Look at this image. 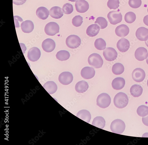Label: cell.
Returning <instances> with one entry per match:
<instances>
[{"mask_svg":"<svg viewBox=\"0 0 148 145\" xmlns=\"http://www.w3.org/2000/svg\"><path fill=\"white\" fill-rule=\"evenodd\" d=\"M119 0H108L107 5L110 9H116L119 7Z\"/></svg>","mask_w":148,"mask_h":145,"instance_id":"35","label":"cell"},{"mask_svg":"<svg viewBox=\"0 0 148 145\" xmlns=\"http://www.w3.org/2000/svg\"><path fill=\"white\" fill-rule=\"evenodd\" d=\"M142 122L145 125L148 126V116L145 117H143Z\"/></svg>","mask_w":148,"mask_h":145,"instance_id":"41","label":"cell"},{"mask_svg":"<svg viewBox=\"0 0 148 145\" xmlns=\"http://www.w3.org/2000/svg\"><path fill=\"white\" fill-rule=\"evenodd\" d=\"M73 80L72 74L69 72H64L60 74L58 77L59 82L64 85H67L71 83Z\"/></svg>","mask_w":148,"mask_h":145,"instance_id":"9","label":"cell"},{"mask_svg":"<svg viewBox=\"0 0 148 145\" xmlns=\"http://www.w3.org/2000/svg\"><path fill=\"white\" fill-rule=\"evenodd\" d=\"M88 62L89 64L95 68L102 67L103 64V60L99 54L93 53L88 57Z\"/></svg>","mask_w":148,"mask_h":145,"instance_id":"2","label":"cell"},{"mask_svg":"<svg viewBox=\"0 0 148 145\" xmlns=\"http://www.w3.org/2000/svg\"><path fill=\"white\" fill-rule=\"evenodd\" d=\"M92 125L97 128L103 129L106 125V121L103 117L98 116L94 119Z\"/></svg>","mask_w":148,"mask_h":145,"instance_id":"28","label":"cell"},{"mask_svg":"<svg viewBox=\"0 0 148 145\" xmlns=\"http://www.w3.org/2000/svg\"><path fill=\"white\" fill-rule=\"evenodd\" d=\"M14 18L15 27L16 28L20 27L19 22L21 23L23 22V20L21 17L18 16H14Z\"/></svg>","mask_w":148,"mask_h":145,"instance_id":"39","label":"cell"},{"mask_svg":"<svg viewBox=\"0 0 148 145\" xmlns=\"http://www.w3.org/2000/svg\"><path fill=\"white\" fill-rule=\"evenodd\" d=\"M128 4L132 8L137 9L141 6L142 2L141 0H129Z\"/></svg>","mask_w":148,"mask_h":145,"instance_id":"38","label":"cell"},{"mask_svg":"<svg viewBox=\"0 0 148 145\" xmlns=\"http://www.w3.org/2000/svg\"><path fill=\"white\" fill-rule=\"evenodd\" d=\"M95 23L97 24L101 29L105 28L108 25V22L103 17H99L97 18Z\"/></svg>","mask_w":148,"mask_h":145,"instance_id":"33","label":"cell"},{"mask_svg":"<svg viewBox=\"0 0 148 145\" xmlns=\"http://www.w3.org/2000/svg\"><path fill=\"white\" fill-rule=\"evenodd\" d=\"M103 54L106 60L109 62L114 61L118 56L116 51L112 47L106 48L103 51Z\"/></svg>","mask_w":148,"mask_h":145,"instance_id":"8","label":"cell"},{"mask_svg":"<svg viewBox=\"0 0 148 145\" xmlns=\"http://www.w3.org/2000/svg\"><path fill=\"white\" fill-rule=\"evenodd\" d=\"M137 113L141 117H145L148 115V107L144 105H142L138 108Z\"/></svg>","mask_w":148,"mask_h":145,"instance_id":"34","label":"cell"},{"mask_svg":"<svg viewBox=\"0 0 148 145\" xmlns=\"http://www.w3.org/2000/svg\"><path fill=\"white\" fill-rule=\"evenodd\" d=\"M27 0H13V3L17 5H22L25 3Z\"/></svg>","mask_w":148,"mask_h":145,"instance_id":"40","label":"cell"},{"mask_svg":"<svg viewBox=\"0 0 148 145\" xmlns=\"http://www.w3.org/2000/svg\"><path fill=\"white\" fill-rule=\"evenodd\" d=\"M136 18V16L133 12H128L126 14L125 16V21L129 24L134 22Z\"/></svg>","mask_w":148,"mask_h":145,"instance_id":"32","label":"cell"},{"mask_svg":"<svg viewBox=\"0 0 148 145\" xmlns=\"http://www.w3.org/2000/svg\"><path fill=\"white\" fill-rule=\"evenodd\" d=\"M70 56L69 53L65 50L59 51L56 55L57 59L61 61H66L69 59Z\"/></svg>","mask_w":148,"mask_h":145,"instance_id":"29","label":"cell"},{"mask_svg":"<svg viewBox=\"0 0 148 145\" xmlns=\"http://www.w3.org/2000/svg\"><path fill=\"white\" fill-rule=\"evenodd\" d=\"M83 18L80 16H77L74 17L72 20L73 25L76 27H79L81 26L83 22Z\"/></svg>","mask_w":148,"mask_h":145,"instance_id":"36","label":"cell"},{"mask_svg":"<svg viewBox=\"0 0 148 145\" xmlns=\"http://www.w3.org/2000/svg\"><path fill=\"white\" fill-rule=\"evenodd\" d=\"M36 14L40 19L45 20L48 18L49 15V11L46 7H41L37 9Z\"/></svg>","mask_w":148,"mask_h":145,"instance_id":"24","label":"cell"},{"mask_svg":"<svg viewBox=\"0 0 148 145\" xmlns=\"http://www.w3.org/2000/svg\"><path fill=\"white\" fill-rule=\"evenodd\" d=\"M147 12H148V9H147Z\"/></svg>","mask_w":148,"mask_h":145,"instance_id":"47","label":"cell"},{"mask_svg":"<svg viewBox=\"0 0 148 145\" xmlns=\"http://www.w3.org/2000/svg\"><path fill=\"white\" fill-rule=\"evenodd\" d=\"M77 117L88 123H90L91 118L90 113L86 110H82L79 112Z\"/></svg>","mask_w":148,"mask_h":145,"instance_id":"26","label":"cell"},{"mask_svg":"<svg viewBox=\"0 0 148 145\" xmlns=\"http://www.w3.org/2000/svg\"><path fill=\"white\" fill-rule=\"evenodd\" d=\"M43 50L47 53L52 52L55 49L56 45L55 42L51 39H47L43 41L42 44Z\"/></svg>","mask_w":148,"mask_h":145,"instance_id":"12","label":"cell"},{"mask_svg":"<svg viewBox=\"0 0 148 145\" xmlns=\"http://www.w3.org/2000/svg\"><path fill=\"white\" fill-rule=\"evenodd\" d=\"M21 28L22 31L24 33H30L34 29V24L32 21L27 20L21 23Z\"/></svg>","mask_w":148,"mask_h":145,"instance_id":"21","label":"cell"},{"mask_svg":"<svg viewBox=\"0 0 148 145\" xmlns=\"http://www.w3.org/2000/svg\"><path fill=\"white\" fill-rule=\"evenodd\" d=\"M68 1L71 2H76L78 0H68Z\"/></svg>","mask_w":148,"mask_h":145,"instance_id":"43","label":"cell"},{"mask_svg":"<svg viewBox=\"0 0 148 145\" xmlns=\"http://www.w3.org/2000/svg\"><path fill=\"white\" fill-rule=\"evenodd\" d=\"M118 50L122 53H124L127 51L130 46L129 41L125 38H122L118 42L116 45Z\"/></svg>","mask_w":148,"mask_h":145,"instance_id":"16","label":"cell"},{"mask_svg":"<svg viewBox=\"0 0 148 145\" xmlns=\"http://www.w3.org/2000/svg\"><path fill=\"white\" fill-rule=\"evenodd\" d=\"M115 32L119 37L123 38L126 37L129 34L130 29L126 25L122 24L116 28Z\"/></svg>","mask_w":148,"mask_h":145,"instance_id":"18","label":"cell"},{"mask_svg":"<svg viewBox=\"0 0 148 145\" xmlns=\"http://www.w3.org/2000/svg\"><path fill=\"white\" fill-rule=\"evenodd\" d=\"M62 9L64 14L69 15L71 14L73 11V6L69 3H66L63 6Z\"/></svg>","mask_w":148,"mask_h":145,"instance_id":"37","label":"cell"},{"mask_svg":"<svg viewBox=\"0 0 148 145\" xmlns=\"http://www.w3.org/2000/svg\"><path fill=\"white\" fill-rule=\"evenodd\" d=\"M147 86L148 87V79L147 81Z\"/></svg>","mask_w":148,"mask_h":145,"instance_id":"46","label":"cell"},{"mask_svg":"<svg viewBox=\"0 0 148 145\" xmlns=\"http://www.w3.org/2000/svg\"><path fill=\"white\" fill-rule=\"evenodd\" d=\"M111 99L110 96L106 93H102L97 97V104L102 108L108 107L110 104Z\"/></svg>","mask_w":148,"mask_h":145,"instance_id":"4","label":"cell"},{"mask_svg":"<svg viewBox=\"0 0 148 145\" xmlns=\"http://www.w3.org/2000/svg\"><path fill=\"white\" fill-rule=\"evenodd\" d=\"M125 84V79L123 78L119 77L113 80L112 83V86L114 89L119 90L124 88Z\"/></svg>","mask_w":148,"mask_h":145,"instance_id":"20","label":"cell"},{"mask_svg":"<svg viewBox=\"0 0 148 145\" xmlns=\"http://www.w3.org/2000/svg\"><path fill=\"white\" fill-rule=\"evenodd\" d=\"M119 9L110 12L107 15L108 20L112 25H116L122 21V16Z\"/></svg>","mask_w":148,"mask_h":145,"instance_id":"6","label":"cell"},{"mask_svg":"<svg viewBox=\"0 0 148 145\" xmlns=\"http://www.w3.org/2000/svg\"><path fill=\"white\" fill-rule=\"evenodd\" d=\"M106 43L102 38H99L96 39L95 41L94 45L97 50L102 51L106 48Z\"/></svg>","mask_w":148,"mask_h":145,"instance_id":"31","label":"cell"},{"mask_svg":"<svg viewBox=\"0 0 148 145\" xmlns=\"http://www.w3.org/2000/svg\"><path fill=\"white\" fill-rule=\"evenodd\" d=\"M135 35L139 41H147L148 39V29L144 27H140L136 32Z\"/></svg>","mask_w":148,"mask_h":145,"instance_id":"17","label":"cell"},{"mask_svg":"<svg viewBox=\"0 0 148 145\" xmlns=\"http://www.w3.org/2000/svg\"><path fill=\"white\" fill-rule=\"evenodd\" d=\"M89 88V85L87 82L84 81H79L76 84L75 89L79 93H83L87 91Z\"/></svg>","mask_w":148,"mask_h":145,"instance_id":"25","label":"cell"},{"mask_svg":"<svg viewBox=\"0 0 148 145\" xmlns=\"http://www.w3.org/2000/svg\"><path fill=\"white\" fill-rule=\"evenodd\" d=\"M49 15L53 18L59 19L63 17L64 12L61 8L58 6H54L49 10Z\"/></svg>","mask_w":148,"mask_h":145,"instance_id":"19","label":"cell"},{"mask_svg":"<svg viewBox=\"0 0 148 145\" xmlns=\"http://www.w3.org/2000/svg\"><path fill=\"white\" fill-rule=\"evenodd\" d=\"M43 87L50 94L55 93L58 89L56 84L53 81H49L47 82L44 84Z\"/></svg>","mask_w":148,"mask_h":145,"instance_id":"22","label":"cell"},{"mask_svg":"<svg viewBox=\"0 0 148 145\" xmlns=\"http://www.w3.org/2000/svg\"><path fill=\"white\" fill-rule=\"evenodd\" d=\"M113 73L116 75H120L122 74L125 70V67L121 64L119 63L115 64L112 68Z\"/></svg>","mask_w":148,"mask_h":145,"instance_id":"30","label":"cell"},{"mask_svg":"<svg viewBox=\"0 0 148 145\" xmlns=\"http://www.w3.org/2000/svg\"><path fill=\"white\" fill-rule=\"evenodd\" d=\"M145 43L146 45L148 47V40L147 41H145Z\"/></svg>","mask_w":148,"mask_h":145,"instance_id":"44","label":"cell"},{"mask_svg":"<svg viewBox=\"0 0 148 145\" xmlns=\"http://www.w3.org/2000/svg\"><path fill=\"white\" fill-rule=\"evenodd\" d=\"M100 29V27L97 24H92L86 30V33L90 37H95L99 33Z\"/></svg>","mask_w":148,"mask_h":145,"instance_id":"23","label":"cell"},{"mask_svg":"<svg viewBox=\"0 0 148 145\" xmlns=\"http://www.w3.org/2000/svg\"><path fill=\"white\" fill-rule=\"evenodd\" d=\"M143 21L145 25L148 26V15H147L144 17Z\"/></svg>","mask_w":148,"mask_h":145,"instance_id":"42","label":"cell"},{"mask_svg":"<svg viewBox=\"0 0 148 145\" xmlns=\"http://www.w3.org/2000/svg\"><path fill=\"white\" fill-rule=\"evenodd\" d=\"M114 102L115 106L117 108H124L127 106L128 103V98L126 94L120 92L117 94L115 96Z\"/></svg>","mask_w":148,"mask_h":145,"instance_id":"1","label":"cell"},{"mask_svg":"<svg viewBox=\"0 0 148 145\" xmlns=\"http://www.w3.org/2000/svg\"><path fill=\"white\" fill-rule=\"evenodd\" d=\"M60 27L58 24L55 22L47 24L45 28V33L49 36H53L59 32Z\"/></svg>","mask_w":148,"mask_h":145,"instance_id":"7","label":"cell"},{"mask_svg":"<svg viewBox=\"0 0 148 145\" xmlns=\"http://www.w3.org/2000/svg\"><path fill=\"white\" fill-rule=\"evenodd\" d=\"M41 55L40 50L36 47H33L30 48L27 54V57L30 61L35 62L40 58Z\"/></svg>","mask_w":148,"mask_h":145,"instance_id":"10","label":"cell"},{"mask_svg":"<svg viewBox=\"0 0 148 145\" xmlns=\"http://www.w3.org/2000/svg\"><path fill=\"white\" fill-rule=\"evenodd\" d=\"M81 75L82 77L84 79H90L95 76V70L92 67H85L81 70Z\"/></svg>","mask_w":148,"mask_h":145,"instance_id":"13","label":"cell"},{"mask_svg":"<svg viewBox=\"0 0 148 145\" xmlns=\"http://www.w3.org/2000/svg\"><path fill=\"white\" fill-rule=\"evenodd\" d=\"M146 62L147 64L148 65V57L146 60Z\"/></svg>","mask_w":148,"mask_h":145,"instance_id":"45","label":"cell"},{"mask_svg":"<svg viewBox=\"0 0 148 145\" xmlns=\"http://www.w3.org/2000/svg\"><path fill=\"white\" fill-rule=\"evenodd\" d=\"M134 56L136 59L138 61H143L146 59L148 56L147 51L144 47H139L136 50Z\"/></svg>","mask_w":148,"mask_h":145,"instance_id":"15","label":"cell"},{"mask_svg":"<svg viewBox=\"0 0 148 145\" xmlns=\"http://www.w3.org/2000/svg\"><path fill=\"white\" fill-rule=\"evenodd\" d=\"M145 71L140 68L135 69L132 72V77L133 80L137 82L143 81L145 79Z\"/></svg>","mask_w":148,"mask_h":145,"instance_id":"11","label":"cell"},{"mask_svg":"<svg viewBox=\"0 0 148 145\" xmlns=\"http://www.w3.org/2000/svg\"><path fill=\"white\" fill-rule=\"evenodd\" d=\"M67 46L71 49H75L81 45V41L78 36L76 35H71L67 38L66 41Z\"/></svg>","mask_w":148,"mask_h":145,"instance_id":"5","label":"cell"},{"mask_svg":"<svg viewBox=\"0 0 148 145\" xmlns=\"http://www.w3.org/2000/svg\"><path fill=\"white\" fill-rule=\"evenodd\" d=\"M125 124L123 121L120 119H116L111 123L110 129L113 132L121 134L125 131Z\"/></svg>","mask_w":148,"mask_h":145,"instance_id":"3","label":"cell"},{"mask_svg":"<svg viewBox=\"0 0 148 145\" xmlns=\"http://www.w3.org/2000/svg\"><path fill=\"white\" fill-rule=\"evenodd\" d=\"M142 87L138 84H134L130 89L131 94L134 98H138L142 95L143 92Z\"/></svg>","mask_w":148,"mask_h":145,"instance_id":"27","label":"cell"},{"mask_svg":"<svg viewBox=\"0 0 148 145\" xmlns=\"http://www.w3.org/2000/svg\"><path fill=\"white\" fill-rule=\"evenodd\" d=\"M76 9L80 13H84L87 12L89 8L88 3L85 0H79L77 1L75 5Z\"/></svg>","mask_w":148,"mask_h":145,"instance_id":"14","label":"cell"}]
</instances>
